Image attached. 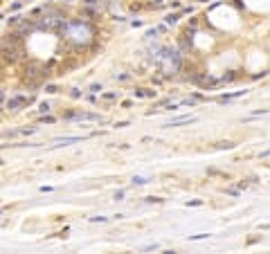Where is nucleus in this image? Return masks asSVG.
<instances>
[{"label":"nucleus","instance_id":"obj_1","mask_svg":"<svg viewBox=\"0 0 270 254\" xmlns=\"http://www.w3.org/2000/svg\"><path fill=\"white\" fill-rule=\"evenodd\" d=\"M158 59V70L162 72V74H176V72L180 70V59H178V54L176 52H171V50H160V54L155 56Z\"/></svg>","mask_w":270,"mask_h":254},{"label":"nucleus","instance_id":"obj_2","mask_svg":"<svg viewBox=\"0 0 270 254\" xmlns=\"http://www.w3.org/2000/svg\"><path fill=\"white\" fill-rule=\"evenodd\" d=\"M68 119H77V122H104V117L95 115V112H70L68 115Z\"/></svg>","mask_w":270,"mask_h":254},{"label":"nucleus","instance_id":"obj_3","mask_svg":"<svg viewBox=\"0 0 270 254\" xmlns=\"http://www.w3.org/2000/svg\"><path fill=\"white\" fill-rule=\"evenodd\" d=\"M196 117L194 115H182V117H176V119H171V122L164 124V128H171V126H180V124H194Z\"/></svg>","mask_w":270,"mask_h":254},{"label":"nucleus","instance_id":"obj_4","mask_svg":"<svg viewBox=\"0 0 270 254\" xmlns=\"http://www.w3.org/2000/svg\"><path fill=\"white\" fill-rule=\"evenodd\" d=\"M81 139H86V137H81V135H72V137H56V139H54V146H68V144L81 142Z\"/></svg>","mask_w":270,"mask_h":254},{"label":"nucleus","instance_id":"obj_5","mask_svg":"<svg viewBox=\"0 0 270 254\" xmlns=\"http://www.w3.org/2000/svg\"><path fill=\"white\" fill-rule=\"evenodd\" d=\"M243 95H245V90H239V92H232V95L219 97V101H230V99H236V97H243Z\"/></svg>","mask_w":270,"mask_h":254},{"label":"nucleus","instance_id":"obj_6","mask_svg":"<svg viewBox=\"0 0 270 254\" xmlns=\"http://www.w3.org/2000/svg\"><path fill=\"white\" fill-rule=\"evenodd\" d=\"M149 182V178H144V175H135L133 178V184H146Z\"/></svg>","mask_w":270,"mask_h":254},{"label":"nucleus","instance_id":"obj_7","mask_svg":"<svg viewBox=\"0 0 270 254\" xmlns=\"http://www.w3.org/2000/svg\"><path fill=\"white\" fill-rule=\"evenodd\" d=\"M178 18H180V16H178V14H169V16H167V18H164V21H167V23H169V25H173V23H178Z\"/></svg>","mask_w":270,"mask_h":254},{"label":"nucleus","instance_id":"obj_8","mask_svg":"<svg viewBox=\"0 0 270 254\" xmlns=\"http://www.w3.org/2000/svg\"><path fill=\"white\" fill-rule=\"evenodd\" d=\"M209 234H194V236H189V241H200V239H207Z\"/></svg>","mask_w":270,"mask_h":254},{"label":"nucleus","instance_id":"obj_9","mask_svg":"<svg viewBox=\"0 0 270 254\" xmlns=\"http://www.w3.org/2000/svg\"><path fill=\"white\" fill-rule=\"evenodd\" d=\"M38 110H41V112H47V110H50V104H45V101H43L41 106H38Z\"/></svg>","mask_w":270,"mask_h":254},{"label":"nucleus","instance_id":"obj_10","mask_svg":"<svg viewBox=\"0 0 270 254\" xmlns=\"http://www.w3.org/2000/svg\"><path fill=\"white\" fill-rule=\"evenodd\" d=\"M115 200H124V189H119V191H115Z\"/></svg>","mask_w":270,"mask_h":254},{"label":"nucleus","instance_id":"obj_11","mask_svg":"<svg viewBox=\"0 0 270 254\" xmlns=\"http://www.w3.org/2000/svg\"><path fill=\"white\" fill-rule=\"evenodd\" d=\"M203 205V200H189V207H200Z\"/></svg>","mask_w":270,"mask_h":254},{"label":"nucleus","instance_id":"obj_12","mask_svg":"<svg viewBox=\"0 0 270 254\" xmlns=\"http://www.w3.org/2000/svg\"><path fill=\"white\" fill-rule=\"evenodd\" d=\"M219 146H221V148H232V146H234V144H232V142H221Z\"/></svg>","mask_w":270,"mask_h":254},{"label":"nucleus","instance_id":"obj_13","mask_svg":"<svg viewBox=\"0 0 270 254\" xmlns=\"http://www.w3.org/2000/svg\"><path fill=\"white\" fill-rule=\"evenodd\" d=\"M115 97H117L115 92H106V95H104V99H108V101H110V99H115Z\"/></svg>","mask_w":270,"mask_h":254},{"label":"nucleus","instance_id":"obj_14","mask_svg":"<svg viewBox=\"0 0 270 254\" xmlns=\"http://www.w3.org/2000/svg\"><path fill=\"white\" fill-rule=\"evenodd\" d=\"M90 90H92V92H99V90H102V86H99V83H92Z\"/></svg>","mask_w":270,"mask_h":254},{"label":"nucleus","instance_id":"obj_15","mask_svg":"<svg viewBox=\"0 0 270 254\" xmlns=\"http://www.w3.org/2000/svg\"><path fill=\"white\" fill-rule=\"evenodd\" d=\"M90 220H92V223H104L106 218H104V216H95V218H90Z\"/></svg>","mask_w":270,"mask_h":254},{"label":"nucleus","instance_id":"obj_16","mask_svg":"<svg viewBox=\"0 0 270 254\" xmlns=\"http://www.w3.org/2000/svg\"><path fill=\"white\" fill-rule=\"evenodd\" d=\"M162 200L164 198H153V196H151V198H146V203H162Z\"/></svg>","mask_w":270,"mask_h":254}]
</instances>
